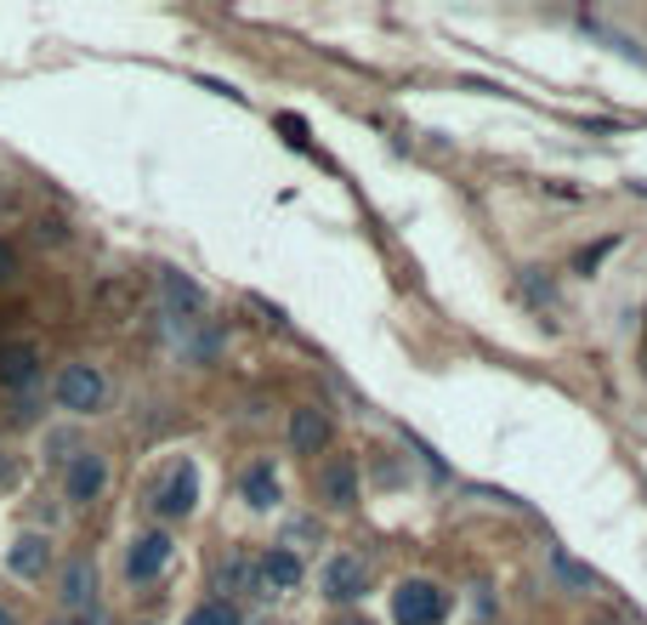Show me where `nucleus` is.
Returning <instances> with one entry per match:
<instances>
[{"instance_id":"9b49d317","label":"nucleus","mask_w":647,"mask_h":625,"mask_svg":"<svg viewBox=\"0 0 647 625\" xmlns=\"http://www.w3.org/2000/svg\"><path fill=\"white\" fill-rule=\"evenodd\" d=\"M7 569H12L18 580H41V574L52 569V540H46V535H18L12 551H7Z\"/></svg>"},{"instance_id":"4468645a","label":"nucleus","mask_w":647,"mask_h":625,"mask_svg":"<svg viewBox=\"0 0 647 625\" xmlns=\"http://www.w3.org/2000/svg\"><path fill=\"white\" fill-rule=\"evenodd\" d=\"M238 489H245V501H250L256 512H267V506H279V472H272V467H267V460H256V467L245 472V483H238Z\"/></svg>"},{"instance_id":"ddd939ff","label":"nucleus","mask_w":647,"mask_h":625,"mask_svg":"<svg viewBox=\"0 0 647 625\" xmlns=\"http://www.w3.org/2000/svg\"><path fill=\"white\" fill-rule=\"evenodd\" d=\"M34 381H41V353L34 347H0V387L23 392Z\"/></svg>"},{"instance_id":"6ab92c4d","label":"nucleus","mask_w":647,"mask_h":625,"mask_svg":"<svg viewBox=\"0 0 647 625\" xmlns=\"http://www.w3.org/2000/svg\"><path fill=\"white\" fill-rule=\"evenodd\" d=\"M591 625H620V620H591Z\"/></svg>"},{"instance_id":"423d86ee","label":"nucleus","mask_w":647,"mask_h":625,"mask_svg":"<svg viewBox=\"0 0 647 625\" xmlns=\"http://www.w3.org/2000/svg\"><path fill=\"white\" fill-rule=\"evenodd\" d=\"M193 501H199V472L188 467V460H177V467H170V478L159 483L154 506H159L165 517H188V512H193Z\"/></svg>"},{"instance_id":"39448f33","label":"nucleus","mask_w":647,"mask_h":625,"mask_svg":"<svg viewBox=\"0 0 647 625\" xmlns=\"http://www.w3.org/2000/svg\"><path fill=\"white\" fill-rule=\"evenodd\" d=\"M290 449L295 455H324L330 449V415L319 404H295L290 410Z\"/></svg>"},{"instance_id":"9d476101","label":"nucleus","mask_w":647,"mask_h":625,"mask_svg":"<svg viewBox=\"0 0 647 625\" xmlns=\"http://www.w3.org/2000/svg\"><path fill=\"white\" fill-rule=\"evenodd\" d=\"M319 495H324V506H335V512L358 506V467H353L347 455H341V460H330V467H324V478H319Z\"/></svg>"},{"instance_id":"1a4fd4ad","label":"nucleus","mask_w":647,"mask_h":625,"mask_svg":"<svg viewBox=\"0 0 647 625\" xmlns=\"http://www.w3.org/2000/svg\"><path fill=\"white\" fill-rule=\"evenodd\" d=\"M364 585H369L364 557H330V569H324V598L353 603V598H364Z\"/></svg>"},{"instance_id":"a211bd4d","label":"nucleus","mask_w":647,"mask_h":625,"mask_svg":"<svg viewBox=\"0 0 647 625\" xmlns=\"http://www.w3.org/2000/svg\"><path fill=\"white\" fill-rule=\"evenodd\" d=\"M0 625H18V620H12V614H7V609H0Z\"/></svg>"},{"instance_id":"20e7f679","label":"nucleus","mask_w":647,"mask_h":625,"mask_svg":"<svg viewBox=\"0 0 647 625\" xmlns=\"http://www.w3.org/2000/svg\"><path fill=\"white\" fill-rule=\"evenodd\" d=\"M102 483H109V460H102L97 449H80L68 455V472H63V495L75 506H91L102 495Z\"/></svg>"},{"instance_id":"f257e3e1","label":"nucleus","mask_w":647,"mask_h":625,"mask_svg":"<svg viewBox=\"0 0 647 625\" xmlns=\"http://www.w3.org/2000/svg\"><path fill=\"white\" fill-rule=\"evenodd\" d=\"M159 319L170 324V336H188V331L204 324V290L188 274H177V268L159 274Z\"/></svg>"},{"instance_id":"0eeeda50","label":"nucleus","mask_w":647,"mask_h":625,"mask_svg":"<svg viewBox=\"0 0 647 625\" xmlns=\"http://www.w3.org/2000/svg\"><path fill=\"white\" fill-rule=\"evenodd\" d=\"M165 563H170V535H165V529L136 535L131 551H125V574H131V580H154Z\"/></svg>"},{"instance_id":"f03ea898","label":"nucleus","mask_w":647,"mask_h":625,"mask_svg":"<svg viewBox=\"0 0 647 625\" xmlns=\"http://www.w3.org/2000/svg\"><path fill=\"white\" fill-rule=\"evenodd\" d=\"M102 399H109V381H102L97 365H63V376H57V404H63L68 415H97Z\"/></svg>"},{"instance_id":"2eb2a0df","label":"nucleus","mask_w":647,"mask_h":625,"mask_svg":"<svg viewBox=\"0 0 647 625\" xmlns=\"http://www.w3.org/2000/svg\"><path fill=\"white\" fill-rule=\"evenodd\" d=\"M188 625H245V614H238L227 598H211V603H199V609L188 614Z\"/></svg>"},{"instance_id":"aec40b11","label":"nucleus","mask_w":647,"mask_h":625,"mask_svg":"<svg viewBox=\"0 0 647 625\" xmlns=\"http://www.w3.org/2000/svg\"><path fill=\"white\" fill-rule=\"evenodd\" d=\"M57 625H86V620H57Z\"/></svg>"},{"instance_id":"dca6fc26","label":"nucleus","mask_w":647,"mask_h":625,"mask_svg":"<svg viewBox=\"0 0 647 625\" xmlns=\"http://www.w3.org/2000/svg\"><path fill=\"white\" fill-rule=\"evenodd\" d=\"M551 569H557V574H562L568 585H579V591H596V574H591L585 563H573L568 551H557V557H551Z\"/></svg>"},{"instance_id":"7ed1b4c3","label":"nucleus","mask_w":647,"mask_h":625,"mask_svg":"<svg viewBox=\"0 0 647 625\" xmlns=\"http://www.w3.org/2000/svg\"><path fill=\"white\" fill-rule=\"evenodd\" d=\"M443 614H449V598H443V585H432V580H403L392 591V620L398 625H437Z\"/></svg>"},{"instance_id":"f3484780","label":"nucleus","mask_w":647,"mask_h":625,"mask_svg":"<svg viewBox=\"0 0 647 625\" xmlns=\"http://www.w3.org/2000/svg\"><path fill=\"white\" fill-rule=\"evenodd\" d=\"M7 279H18V250L0 239V284H7Z\"/></svg>"},{"instance_id":"6e6552de","label":"nucleus","mask_w":647,"mask_h":625,"mask_svg":"<svg viewBox=\"0 0 647 625\" xmlns=\"http://www.w3.org/2000/svg\"><path fill=\"white\" fill-rule=\"evenodd\" d=\"M57 598H63V609H68V614H86V609L97 603V563L75 557V563L63 569V580H57Z\"/></svg>"},{"instance_id":"f8f14e48","label":"nucleus","mask_w":647,"mask_h":625,"mask_svg":"<svg viewBox=\"0 0 647 625\" xmlns=\"http://www.w3.org/2000/svg\"><path fill=\"white\" fill-rule=\"evenodd\" d=\"M256 574H261V585L272 591V598H285V591L301 585V557L285 551V546H272V551L261 557V569H256Z\"/></svg>"}]
</instances>
